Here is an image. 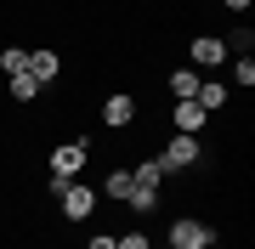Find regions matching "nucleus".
I'll list each match as a JSON object with an SVG mask.
<instances>
[{"label": "nucleus", "mask_w": 255, "mask_h": 249, "mask_svg": "<svg viewBox=\"0 0 255 249\" xmlns=\"http://www.w3.org/2000/svg\"><path fill=\"white\" fill-rule=\"evenodd\" d=\"M85 159H91V142H85V136H80V142H63V148L51 153V193L85 170Z\"/></svg>", "instance_id": "nucleus-1"}, {"label": "nucleus", "mask_w": 255, "mask_h": 249, "mask_svg": "<svg viewBox=\"0 0 255 249\" xmlns=\"http://www.w3.org/2000/svg\"><path fill=\"white\" fill-rule=\"evenodd\" d=\"M164 244H170V249H210V244H216V232H210L204 221H193V215H176L170 232H164Z\"/></svg>", "instance_id": "nucleus-2"}, {"label": "nucleus", "mask_w": 255, "mask_h": 249, "mask_svg": "<svg viewBox=\"0 0 255 249\" xmlns=\"http://www.w3.org/2000/svg\"><path fill=\"white\" fill-rule=\"evenodd\" d=\"M57 198H63V221H85V215L97 210V187H85L80 175L57 187Z\"/></svg>", "instance_id": "nucleus-3"}, {"label": "nucleus", "mask_w": 255, "mask_h": 249, "mask_svg": "<svg viewBox=\"0 0 255 249\" xmlns=\"http://www.w3.org/2000/svg\"><path fill=\"white\" fill-rule=\"evenodd\" d=\"M199 159H204L199 136H182V130H176V136L164 142V153H159V170H193Z\"/></svg>", "instance_id": "nucleus-4"}, {"label": "nucleus", "mask_w": 255, "mask_h": 249, "mask_svg": "<svg viewBox=\"0 0 255 249\" xmlns=\"http://www.w3.org/2000/svg\"><path fill=\"white\" fill-rule=\"evenodd\" d=\"M193 68H221L227 63V46H221V34H193Z\"/></svg>", "instance_id": "nucleus-5"}, {"label": "nucleus", "mask_w": 255, "mask_h": 249, "mask_svg": "<svg viewBox=\"0 0 255 249\" xmlns=\"http://www.w3.org/2000/svg\"><path fill=\"white\" fill-rule=\"evenodd\" d=\"M130 119H136V96H125V91H114L108 102H102V125H108V130H125Z\"/></svg>", "instance_id": "nucleus-6"}, {"label": "nucleus", "mask_w": 255, "mask_h": 249, "mask_svg": "<svg viewBox=\"0 0 255 249\" xmlns=\"http://www.w3.org/2000/svg\"><path fill=\"white\" fill-rule=\"evenodd\" d=\"M23 74H34L40 85H51L57 74H63V57H57V51H28V68H23Z\"/></svg>", "instance_id": "nucleus-7"}, {"label": "nucleus", "mask_w": 255, "mask_h": 249, "mask_svg": "<svg viewBox=\"0 0 255 249\" xmlns=\"http://www.w3.org/2000/svg\"><path fill=\"white\" fill-rule=\"evenodd\" d=\"M210 119V113L199 108V102H176V113H170V125L182 130V136H199V125Z\"/></svg>", "instance_id": "nucleus-8"}, {"label": "nucleus", "mask_w": 255, "mask_h": 249, "mask_svg": "<svg viewBox=\"0 0 255 249\" xmlns=\"http://www.w3.org/2000/svg\"><path fill=\"white\" fill-rule=\"evenodd\" d=\"M193 102H199L204 113H216V108H227V85H221V80H199V96H193Z\"/></svg>", "instance_id": "nucleus-9"}, {"label": "nucleus", "mask_w": 255, "mask_h": 249, "mask_svg": "<svg viewBox=\"0 0 255 249\" xmlns=\"http://www.w3.org/2000/svg\"><path fill=\"white\" fill-rule=\"evenodd\" d=\"M170 91H176V102H193V96H199V68H176Z\"/></svg>", "instance_id": "nucleus-10"}, {"label": "nucleus", "mask_w": 255, "mask_h": 249, "mask_svg": "<svg viewBox=\"0 0 255 249\" xmlns=\"http://www.w3.org/2000/svg\"><path fill=\"white\" fill-rule=\"evenodd\" d=\"M130 187H136L130 170H108V175H102V193H108V198H130Z\"/></svg>", "instance_id": "nucleus-11"}, {"label": "nucleus", "mask_w": 255, "mask_h": 249, "mask_svg": "<svg viewBox=\"0 0 255 249\" xmlns=\"http://www.w3.org/2000/svg\"><path fill=\"white\" fill-rule=\"evenodd\" d=\"M40 91H46V85H40L34 74H11V102H34Z\"/></svg>", "instance_id": "nucleus-12"}, {"label": "nucleus", "mask_w": 255, "mask_h": 249, "mask_svg": "<svg viewBox=\"0 0 255 249\" xmlns=\"http://www.w3.org/2000/svg\"><path fill=\"white\" fill-rule=\"evenodd\" d=\"M130 181H136V187H159V181H164V170H159V159H142V165L130 170Z\"/></svg>", "instance_id": "nucleus-13"}, {"label": "nucleus", "mask_w": 255, "mask_h": 249, "mask_svg": "<svg viewBox=\"0 0 255 249\" xmlns=\"http://www.w3.org/2000/svg\"><path fill=\"white\" fill-rule=\"evenodd\" d=\"M130 210H136V215H147V210H153V204H159V187H130Z\"/></svg>", "instance_id": "nucleus-14"}, {"label": "nucleus", "mask_w": 255, "mask_h": 249, "mask_svg": "<svg viewBox=\"0 0 255 249\" xmlns=\"http://www.w3.org/2000/svg\"><path fill=\"white\" fill-rule=\"evenodd\" d=\"M0 68H6V74H23V68H28V51L23 46H6V51H0Z\"/></svg>", "instance_id": "nucleus-15"}, {"label": "nucleus", "mask_w": 255, "mask_h": 249, "mask_svg": "<svg viewBox=\"0 0 255 249\" xmlns=\"http://www.w3.org/2000/svg\"><path fill=\"white\" fill-rule=\"evenodd\" d=\"M233 80L238 85H255V57H233Z\"/></svg>", "instance_id": "nucleus-16"}, {"label": "nucleus", "mask_w": 255, "mask_h": 249, "mask_svg": "<svg viewBox=\"0 0 255 249\" xmlns=\"http://www.w3.org/2000/svg\"><path fill=\"white\" fill-rule=\"evenodd\" d=\"M85 249H114V232H97V238L85 244Z\"/></svg>", "instance_id": "nucleus-17"}, {"label": "nucleus", "mask_w": 255, "mask_h": 249, "mask_svg": "<svg viewBox=\"0 0 255 249\" xmlns=\"http://www.w3.org/2000/svg\"><path fill=\"white\" fill-rule=\"evenodd\" d=\"M221 6H227V11H250V0H221Z\"/></svg>", "instance_id": "nucleus-18"}, {"label": "nucleus", "mask_w": 255, "mask_h": 249, "mask_svg": "<svg viewBox=\"0 0 255 249\" xmlns=\"http://www.w3.org/2000/svg\"><path fill=\"white\" fill-rule=\"evenodd\" d=\"M147 249H170V244H147Z\"/></svg>", "instance_id": "nucleus-19"}, {"label": "nucleus", "mask_w": 255, "mask_h": 249, "mask_svg": "<svg viewBox=\"0 0 255 249\" xmlns=\"http://www.w3.org/2000/svg\"><path fill=\"white\" fill-rule=\"evenodd\" d=\"M210 249H216V244H210Z\"/></svg>", "instance_id": "nucleus-20"}]
</instances>
